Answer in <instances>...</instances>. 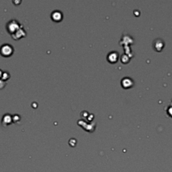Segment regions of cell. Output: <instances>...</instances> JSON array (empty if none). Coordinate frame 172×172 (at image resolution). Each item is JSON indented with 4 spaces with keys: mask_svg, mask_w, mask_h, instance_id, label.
I'll return each mask as SVG.
<instances>
[{
    "mask_svg": "<svg viewBox=\"0 0 172 172\" xmlns=\"http://www.w3.org/2000/svg\"><path fill=\"white\" fill-rule=\"evenodd\" d=\"M12 121L13 123H18L21 121V116L19 114H14L12 116Z\"/></svg>",
    "mask_w": 172,
    "mask_h": 172,
    "instance_id": "cell-8",
    "label": "cell"
},
{
    "mask_svg": "<svg viewBox=\"0 0 172 172\" xmlns=\"http://www.w3.org/2000/svg\"><path fill=\"white\" fill-rule=\"evenodd\" d=\"M10 78V73L9 72L7 71H3L2 73V76L1 77V80H2L3 82H5L6 81H7L8 79Z\"/></svg>",
    "mask_w": 172,
    "mask_h": 172,
    "instance_id": "cell-7",
    "label": "cell"
},
{
    "mask_svg": "<svg viewBox=\"0 0 172 172\" xmlns=\"http://www.w3.org/2000/svg\"><path fill=\"white\" fill-rule=\"evenodd\" d=\"M122 83H123V85L124 87H130V86H131V85H129V84H132V80L129 79V78H128V82H126L125 79H123V82H122Z\"/></svg>",
    "mask_w": 172,
    "mask_h": 172,
    "instance_id": "cell-9",
    "label": "cell"
},
{
    "mask_svg": "<svg viewBox=\"0 0 172 172\" xmlns=\"http://www.w3.org/2000/svg\"><path fill=\"white\" fill-rule=\"evenodd\" d=\"M21 26L22 24L20 23V22L15 20V19H13V20L7 22V23L5 25V29L10 35H12L17 31Z\"/></svg>",
    "mask_w": 172,
    "mask_h": 172,
    "instance_id": "cell-1",
    "label": "cell"
},
{
    "mask_svg": "<svg viewBox=\"0 0 172 172\" xmlns=\"http://www.w3.org/2000/svg\"><path fill=\"white\" fill-rule=\"evenodd\" d=\"M6 85V83L4 82H3L2 80L0 79V89H3V88H4L5 86Z\"/></svg>",
    "mask_w": 172,
    "mask_h": 172,
    "instance_id": "cell-10",
    "label": "cell"
},
{
    "mask_svg": "<svg viewBox=\"0 0 172 172\" xmlns=\"http://www.w3.org/2000/svg\"><path fill=\"white\" fill-rule=\"evenodd\" d=\"M51 18L52 20L55 22H61L63 19V13L60 10H54L51 13Z\"/></svg>",
    "mask_w": 172,
    "mask_h": 172,
    "instance_id": "cell-5",
    "label": "cell"
},
{
    "mask_svg": "<svg viewBox=\"0 0 172 172\" xmlns=\"http://www.w3.org/2000/svg\"><path fill=\"white\" fill-rule=\"evenodd\" d=\"M118 59V53L117 52H111L108 56V59L109 60V61L110 62H115L117 61Z\"/></svg>",
    "mask_w": 172,
    "mask_h": 172,
    "instance_id": "cell-6",
    "label": "cell"
},
{
    "mask_svg": "<svg viewBox=\"0 0 172 172\" xmlns=\"http://www.w3.org/2000/svg\"><path fill=\"white\" fill-rule=\"evenodd\" d=\"M27 35V32L25 29L24 28L23 25H22V26L19 28L17 31H16L15 33H13V34H12V37L13 40H18L21 39L22 38L26 37Z\"/></svg>",
    "mask_w": 172,
    "mask_h": 172,
    "instance_id": "cell-3",
    "label": "cell"
},
{
    "mask_svg": "<svg viewBox=\"0 0 172 172\" xmlns=\"http://www.w3.org/2000/svg\"><path fill=\"white\" fill-rule=\"evenodd\" d=\"M14 52V49L12 45L5 43L0 46V55L4 57H10L12 56Z\"/></svg>",
    "mask_w": 172,
    "mask_h": 172,
    "instance_id": "cell-2",
    "label": "cell"
},
{
    "mask_svg": "<svg viewBox=\"0 0 172 172\" xmlns=\"http://www.w3.org/2000/svg\"><path fill=\"white\" fill-rule=\"evenodd\" d=\"M13 123L12 121V115L10 114L7 113L3 116L1 119V125L4 127H6L7 126L10 125L11 124Z\"/></svg>",
    "mask_w": 172,
    "mask_h": 172,
    "instance_id": "cell-4",
    "label": "cell"
},
{
    "mask_svg": "<svg viewBox=\"0 0 172 172\" xmlns=\"http://www.w3.org/2000/svg\"><path fill=\"white\" fill-rule=\"evenodd\" d=\"M2 73H3V71L1 70V69H0V79H1V76H2Z\"/></svg>",
    "mask_w": 172,
    "mask_h": 172,
    "instance_id": "cell-11",
    "label": "cell"
}]
</instances>
